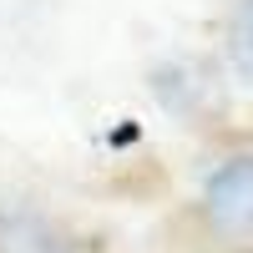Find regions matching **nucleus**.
Segmentation results:
<instances>
[{"mask_svg": "<svg viewBox=\"0 0 253 253\" xmlns=\"http://www.w3.org/2000/svg\"><path fill=\"white\" fill-rule=\"evenodd\" d=\"M208 228L228 243H253V157H228L203 187Z\"/></svg>", "mask_w": 253, "mask_h": 253, "instance_id": "obj_1", "label": "nucleus"}, {"mask_svg": "<svg viewBox=\"0 0 253 253\" xmlns=\"http://www.w3.org/2000/svg\"><path fill=\"white\" fill-rule=\"evenodd\" d=\"M0 253H66V243L31 213H0Z\"/></svg>", "mask_w": 253, "mask_h": 253, "instance_id": "obj_2", "label": "nucleus"}, {"mask_svg": "<svg viewBox=\"0 0 253 253\" xmlns=\"http://www.w3.org/2000/svg\"><path fill=\"white\" fill-rule=\"evenodd\" d=\"M228 56H233L238 76L253 86V0H243L238 15H233V26H228Z\"/></svg>", "mask_w": 253, "mask_h": 253, "instance_id": "obj_3", "label": "nucleus"}]
</instances>
